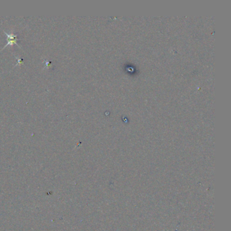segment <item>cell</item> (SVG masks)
<instances>
[{
	"mask_svg": "<svg viewBox=\"0 0 231 231\" xmlns=\"http://www.w3.org/2000/svg\"><path fill=\"white\" fill-rule=\"evenodd\" d=\"M17 59H18V62H17V64H16V65H21V64L23 63V60L22 59V58L19 59V58H17Z\"/></svg>",
	"mask_w": 231,
	"mask_h": 231,
	"instance_id": "obj_1",
	"label": "cell"
}]
</instances>
